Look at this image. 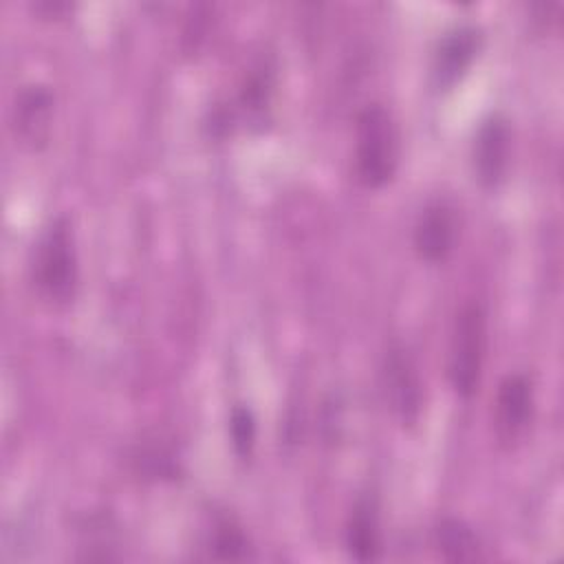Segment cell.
I'll use <instances>...</instances> for the list:
<instances>
[{
	"instance_id": "4fadbf2b",
	"label": "cell",
	"mask_w": 564,
	"mask_h": 564,
	"mask_svg": "<svg viewBox=\"0 0 564 564\" xmlns=\"http://www.w3.org/2000/svg\"><path fill=\"white\" fill-rule=\"evenodd\" d=\"M271 88H273V75L267 66L251 70L240 95L245 110H249V115H262L264 108L269 106Z\"/></svg>"
},
{
	"instance_id": "9c48e42d",
	"label": "cell",
	"mask_w": 564,
	"mask_h": 564,
	"mask_svg": "<svg viewBox=\"0 0 564 564\" xmlns=\"http://www.w3.org/2000/svg\"><path fill=\"white\" fill-rule=\"evenodd\" d=\"M456 242V218L449 205L430 203L416 218L414 247L425 262H443Z\"/></svg>"
},
{
	"instance_id": "5b68a950",
	"label": "cell",
	"mask_w": 564,
	"mask_h": 564,
	"mask_svg": "<svg viewBox=\"0 0 564 564\" xmlns=\"http://www.w3.org/2000/svg\"><path fill=\"white\" fill-rule=\"evenodd\" d=\"M482 35L476 26H456L447 31L432 57V79L436 88H452L471 66L480 51Z\"/></svg>"
},
{
	"instance_id": "7c38bea8",
	"label": "cell",
	"mask_w": 564,
	"mask_h": 564,
	"mask_svg": "<svg viewBox=\"0 0 564 564\" xmlns=\"http://www.w3.org/2000/svg\"><path fill=\"white\" fill-rule=\"evenodd\" d=\"M209 551L216 560H245L249 555V540L231 520L218 518L212 529Z\"/></svg>"
},
{
	"instance_id": "6da1fadb",
	"label": "cell",
	"mask_w": 564,
	"mask_h": 564,
	"mask_svg": "<svg viewBox=\"0 0 564 564\" xmlns=\"http://www.w3.org/2000/svg\"><path fill=\"white\" fill-rule=\"evenodd\" d=\"M77 253L73 231L66 218H55L40 236L33 262L31 280L37 293L51 304H68L77 289Z\"/></svg>"
},
{
	"instance_id": "30bf717a",
	"label": "cell",
	"mask_w": 564,
	"mask_h": 564,
	"mask_svg": "<svg viewBox=\"0 0 564 564\" xmlns=\"http://www.w3.org/2000/svg\"><path fill=\"white\" fill-rule=\"evenodd\" d=\"M346 546L350 557H355L357 562H372L379 557L381 540L375 498L364 496L355 502L346 524Z\"/></svg>"
},
{
	"instance_id": "8992f818",
	"label": "cell",
	"mask_w": 564,
	"mask_h": 564,
	"mask_svg": "<svg viewBox=\"0 0 564 564\" xmlns=\"http://www.w3.org/2000/svg\"><path fill=\"white\" fill-rule=\"evenodd\" d=\"M509 126L502 115L487 117L474 137L471 161L474 174L485 187H496L507 170L509 161Z\"/></svg>"
},
{
	"instance_id": "5bb4252c",
	"label": "cell",
	"mask_w": 564,
	"mask_h": 564,
	"mask_svg": "<svg viewBox=\"0 0 564 564\" xmlns=\"http://www.w3.org/2000/svg\"><path fill=\"white\" fill-rule=\"evenodd\" d=\"M229 434L234 452L240 458H249L256 447V416L247 405H236L229 416Z\"/></svg>"
},
{
	"instance_id": "8fae6325",
	"label": "cell",
	"mask_w": 564,
	"mask_h": 564,
	"mask_svg": "<svg viewBox=\"0 0 564 564\" xmlns=\"http://www.w3.org/2000/svg\"><path fill=\"white\" fill-rule=\"evenodd\" d=\"M434 544L447 562H474L482 557L478 535L458 518H443L436 524Z\"/></svg>"
},
{
	"instance_id": "52a82bcc",
	"label": "cell",
	"mask_w": 564,
	"mask_h": 564,
	"mask_svg": "<svg viewBox=\"0 0 564 564\" xmlns=\"http://www.w3.org/2000/svg\"><path fill=\"white\" fill-rule=\"evenodd\" d=\"M53 117V95L42 84L24 86L13 104V132L22 145L40 150L48 141Z\"/></svg>"
},
{
	"instance_id": "ba28073f",
	"label": "cell",
	"mask_w": 564,
	"mask_h": 564,
	"mask_svg": "<svg viewBox=\"0 0 564 564\" xmlns=\"http://www.w3.org/2000/svg\"><path fill=\"white\" fill-rule=\"evenodd\" d=\"M386 397L403 425H414L421 414V381L412 359L403 350H390L383 366Z\"/></svg>"
},
{
	"instance_id": "3957f363",
	"label": "cell",
	"mask_w": 564,
	"mask_h": 564,
	"mask_svg": "<svg viewBox=\"0 0 564 564\" xmlns=\"http://www.w3.org/2000/svg\"><path fill=\"white\" fill-rule=\"evenodd\" d=\"M485 333V313L480 304H465L456 315L449 344V381L463 399H469L480 383L487 341Z\"/></svg>"
},
{
	"instance_id": "277c9868",
	"label": "cell",
	"mask_w": 564,
	"mask_h": 564,
	"mask_svg": "<svg viewBox=\"0 0 564 564\" xmlns=\"http://www.w3.org/2000/svg\"><path fill=\"white\" fill-rule=\"evenodd\" d=\"M533 416V388L524 375H507L496 394V436L505 445L522 438Z\"/></svg>"
},
{
	"instance_id": "7a4b0ae2",
	"label": "cell",
	"mask_w": 564,
	"mask_h": 564,
	"mask_svg": "<svg viewBox=\"0 0 564 564\" xmlns=\"http://www.w3.org/2000/svg\"><path fill=\"white\" fill-rule=\"evenodd\" d=\"M357 174L366 187L386 185L399 163V132L390 112L379 106H366L357 117Z\"/></svg>"
}]
</instances>
